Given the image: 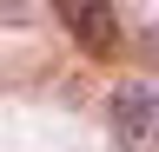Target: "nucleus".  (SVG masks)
Wrapping results in <instances>:
<instances>
[{
	"mask_svg": "<svg viewBox=\"0 0 159 152\" xmlns=\"http://www.w3.org/2000/svg\"><path fill=\"white\" fill-rule=\"evenodd\" d=\"M106 119H113V139L126 152H146L159 139V93H152V80H119L113 99H106Z\"/></svg>",
	"mask_w": 159,
	"mask_h": 152,
	"instance_id": "obj_1",
	"label": "nucleus"
},
{
	"mask_svg": "<svg viewBox=\"0 0 159 152\" xmlns=\"http://www.w3.org/2000/svg\"><path fill=\"white\" fill-rule=\"evenodd\" d=\"M27 20V0H0V27H20Z\"/></svg>",
	"mask_w": 159,
	"mask_h": 152,
	"instance_id": "obj_3",
	"label": "nucleus"
},
{
	"mask_svg": "<svg viewBox=\"0 0 159 152\" xmlns=\"http://www.w3.org/2000/svg\"><path fill=\"white\" fill-rule=\"evenodd\" d=\"M53 13L80 40V53H93V60L119 53V13H113V0H53Z\"/></svg>",
	"mask_w": 159,
	"mask_h": 152,
	"instance_id": "obj_2",
	"label": "nucleus"
}]
</instances>
